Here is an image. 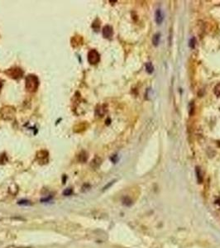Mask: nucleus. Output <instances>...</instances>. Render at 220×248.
Segmentation results:
<instances>
[{
    "label": "nucleus",
    "mask_w": 220,
    "mask_h": 248,
    "mask_svg": "<svg viewBox=\"0 0 220 248\" xmlns=\"http://www.w3.org/2000/svg\"><path fill=\"white\" fill-rule=\"evenodd\" d=\"M26 89L29 92H36L39 87V80L35 74H28L25 80Z\"/></svg>",
    "instance_id": "obj_1"
},
{
    "label": "nucleus",
    "mask_w": 220,
    "mask_h": 248,
    "mask_svg": "<svg viewBox=\"0 0 220 248\" xmlns=\"http://www.w3.org/2000/svg\"><path fill=\"white\" fill-rule=\"evenodd\" d=\"M99 61H100V55L99 54V52L96 50H91V51H89V52L88 53V61L90 64L95 65L97 63H99Z\"/></svg>",
    "instance_id": "obj_2"
},
{
    "label": "nucleus",
    "mask_w": 220,
    "mask_h": 248,
    "mask_svg": "<svg viewBox=\"0 0 220 248\" xmlns=\"http://www.w3.org/2000/svg\"><path fill=\"white\" fill-rule=\"evenodd\" d=\"M195 42H196V40L194 37H192L190 40V42H189V46H190V48H194V46H195Z\"/></svg>",
    "instance_id": "obj_12"
},
{
    "label": "nucleus",
    "mask_w": 220,
    "mask_h": 248,
    "mask_svg": "<svg viewBox=\"0 0 220 248\" xmlns=\"http://www.w3.org/2000/svg\"><path fill=\"white\" fill-rule=\"evenodd\" d=\"M18 203H19V204H21V205H27V204H29V202H28V201H27V200H22Z\"/></svg>",
    "instance_id": "obj_14"
},
{
    "label": "nucleus",
    "mask_w": 220,
    "mask_h": 248,
    "mask_svg": "<svg viewBox=\"0 0 220 248\" xmlns=\"http://www.w3.org/2000/svg\"><path fill=\"white\" fill-rule=\"evenodd\" d=\"M113 34H114V31H113V27L109 25H106V26L103 28V36L105 38H110Z\"/></svg>",
    "instance_id": "obj_4"
},
{
    "label": "nucleus",
    "mask_w": 220,
    "mask_h": 248,
    "mask_svg": "<svg viewBox=\"0 0 220 248\" xmlns=\"http://www.w3.org/2000/svg\"><path fill=\"white\" fill-rule=\"evenodd\" d=\"M1 88H2V83L0 82V90H1Z\"/></svg>",
    "instance_id": "obj_15"
},
{
    "label": "nucleus",
    "mask_w": 220,
    "mask_h": 248,
    "mask_svg": "<svg viewBox=\"0 0 220 248\" xmlns=\"http://www.w3.org/2000/svg\"><path fill=\"white\" fill-rule=\"evenodd\" d=\"M213 91H214V93H215V95L217 97H218V98H220V83L218 84L217 85L214 87V89H213Z\"/></svg>",
    "instance_id": "obj_11"
},
{
    "label": "nucleus",
    "mask_w": 220,
    "mask_h": 248,
    "mask_svg": "<svg viewBox=\"0 0 220 248\" xmlns=\"http://www.w3.org/2000/svg\"><path fill=\"white\" fill-rule=\"evenodd\" d=\"M5 73L10 78H12V79H18V78H21L23 74V70L19 68L9 69L7 71H5Z\"/></svg>",
    "instance_id": "obj_3"
},
{
    "label": "nucleus",
    "mask_w": 220,
    "mask_h": 248,
    "mask_svg": "<svg viewBox=\"0 0 220 248\" xmlns=\"http://www.w3.org/2000/svg\"><path fill=\"white\" fill-rule=\"evenodd\" d=\"M194 112V104L193 102H191L190 104H189V114L190 116H192Z\"/></svg>",
    "instance_id": "obj_10"
},
{
    "label": "nucleus",
    "mask_w": 220,
    "mask_h": 248,
    "mask_svg": "<svg viewBox=\"0 0 220 248\" xmlns=\"http://www.w3.org/2000/svg\"><path fill=\"white\" fill-rule=\"evenodd\" d=\"M195 172H196V175H197V180L199 183H202L203 181V177H202V174H201V171H200V169L198 167H196L195 169Z\"/></svg>",
    "instance_id": "obj_9"
},
{
    "label": "nucleus",
    "mask_w": 220,
    "mask_h": 248,
    "mask_svg": "<svg viewBox=\"0 0 220 248\" xmlns=\"http://www.w3.org/2000/svg\"><path fill=\"white\" fill-rule=\"evenodd\" d=\"M146 70L148 74H152L154 71V66L152 62H147L146 64Z\"/></svg>",
    "instance_id": "obj_8"
},
{
    "label": "nucleus",
    "mask_w": 220,
    "mask_h": 248,
    "mask_svg": "<svg viewBox=\"0 0 220 248\" xmlns=\"http://www.w3.org/2000/svg\"><path fill=\"white\" fill-rule=\"evenodd\" d=\"M72 193H73V190H72L71 189H66L64 191V195L69 196V195H70Z\"/></svg>",
    "instance_id": "obj_13"
},
{
    "label": "nucleus",
    "mask_w": 220,
    "mask_h": 248,
    "mask_svg": "<svg viewBox=\"0 0 220 248\" xmlns=\"http://www.w3.org/2000/svg\"><path fill=\"white\" fill-rule=\"evenodd\" d=\"M155 20L157 24H161L164 20V14L161 9H157L155 13Z\"/></svg>",
    "instance_id": "obj_5"
},
{
    "label": "nucleus",
    "mask_w": 220,
    "mask_h": 248,
    "mask_svg": "<svg viewBox=\"0 0 220 248\" xmlns=\"http://www.w3.org/2000/svg\"><path fill=\"white\" fill-rule=\"evenodd\" d=\"M100 164H101V159L99 157H95L91 163V166H93L94 168H98Z\"/></svg>",
    "instance_id": "obj_7"
},
{
    "label": "nucleus",
    "mask_w": 220,
    "mask_h": 248,
    "mask_svg": "<svg viewBox=\"0 0 220 248\" xmlns=\"http://www.w3.org/2000/svg\"><path fill=\"white\" fill-rule=\"evenodd\" d=\"M160 40H161V34L160 33H156L153 36L152 38V43L155 46H157L160 43Z\"/></svg>",
    "instance_id": "obj_6"
}]
</instances>
